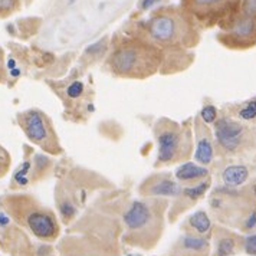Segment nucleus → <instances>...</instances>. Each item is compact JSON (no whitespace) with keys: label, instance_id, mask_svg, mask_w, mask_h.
Instances as JSON below:
<instances>
[{"label":"nucleus","instance_id":"nucleus-8","mask_svg":"<svg viewBox=\"0 0 256 256\" xmlns=\"http://www.w3.org/2000/svg\"><path fill=\"white\" fill-rule=\"evenodd\" d=\"M147 28L152 39L162 44H172L180 35V22L170 14L154 16Z\"/></svg>","mask_w":256,"mask_h":256},{"label":"nucleus","instance_id":"nucleus-6","mask_svg":"<svg viewBox=\"0 0 256 256\" xmlns=\"http://www.w3.org/2000/svg\"><path fill=\"white\" fill-rule=\"evenodd\" d=\"M157 142H158V162L160 163H170L177 160V154L182 148L183 136L180 130L176 126L163 127L157 132Z\"/></svg>","mask_w":256,"mask_h":256},{"label":"nucleus","instance_id":"nucleus-24","mask_svg":"<svg viewBox=\"0 0 256 256\" xmlns=\"http://www.w3.org/2000/svg\"><path fill=\"white\" fill-rule=\"evenodd\" d=\"M84 92V82L81 81H74L70 86L66 88V95L70 98H80Z\"/></svg>","mask_w":256,"mask_h":256},{"label":"nucleus","instance_id":"nucleus-15","mask_svg":"<svg viewBox=\"0 0 256 256\" xmlns=\"http://www.w3.org/2000/svg\"><path fill=\"white\" fill-rule=\"evenodd\" d=\"M238 242L230 234H222L216 240V256H232Z\"/></svg>","mask_w":256,"mask_h":256},{"label":"nucleus","instance_id":"nucleus-35","mask_svg":"<svg viewBox=\"0 0 256 256\" xmlns=\"http://www.w3.org/2000/svg\"><path fill=\"white\" fill-rule=\"evenodd\" d=\"M75 2H76V0H70V3H75Z\"/></svg>","mask_w":256,"mask_h":256},{"label":"nucleus","instance_id":"nucleus-7","mask_svg":"<svg viewBox=\"0 0 256 256\" xmlns=\"http://www.w3.org/2000/svg\"><path fill=\"white\" fill-rule=\"evenodd\" d=\"M226 38L233 46L238 48H248L256 44V16L242 14L238 18Z\"/></svg>","mask_w":256,"mask_h":256},{"label":"nucleus","instance_id":"nucleus-11","mask_svg":"<svg viewBox=\"0 0 256 256\" xmlns=\"http://www.w3.org/2000/svg\"><path fill=\"white\" fill-rule=\"evenodd\" d=\"M209 176V170L204 166L194 163H183L180 164L176 170V178L178 182L183 183H194V182H200L208 178Z\"/></svg>","mask_w":256,"mask_h":256},{"label":"nucleus","instance_id":"nucleus-23","mask_svg":"<svg viewBox=\"0 0 256 256\" xmlns=\"http://www.w3.org/2000/svg\"><path fill=\"white\" fill-rule=\"evenodd\" d=\"M9 166H10V157H9V152H6V150L0 146V177H3V176L8 173Z\"/></svg>","mask_w":256,"mask_h":256},{"label":"nucleus","instance_id":"nucleus-13","mask_svg":"<svg viewBox=\"0 0 256 256\" xmlns=\"http://www.w3.org/2000/svg\"><path fill=\"white\" fill-rule=\"evenodd\" d=\"M180 249L187 254H194V255L204 256L209 252V240L203 238L202 234H184L180 238Z\"/></svg>","mask_w":256,"mask_h":256},{"label":"nucleus","instance_id":"nucleus-32","mask_svg":"<svg viewBox=\"0 0 256 256\" xmlns=\"http://www.w3.org/2000/svg\"><path fill=\"white\" fill-rule=\"evenodd\" d=\"M2 60H3V54L0 52V81L3 78V64H2Z\"/></svg>","mask_w":256,"mask_h":256},{"label":"nucleus","instance_id":"nucleus-25","mask_svg":"<svg viewBox=\"0 0 256 256\" xmlns=\"http://www.w3.org/2000/svg\"><path fill=\"white\" fill-rule=\"evenodd\" d=\"M49 164H50V162H49V158H48L46 156H42V154L35 156V167L39 173H44L49 167Z\"/></svg>","mask_w":256,"mask_h":256},{"label":"nucleus","instance_id":"nucleus-30","mask_svg":"<svg viewBox=\"0 0 256 256\" xmlns=\"http://www.w3.org/2000/svg\"><path fill=\"white\" fill-rule=\"evenodd\" d=\"M160 0H141L140 2V8L142 10H148L152 9V6H156Z\"/></svg>","mask_w":256,"mask_h":256},{"label":"nucleus","instance_id":"nucleus-26","mask_svg":"<svg viewBox=\"0 0 256 256\" xmlns=\"http://www.w3.org/2000/svg\"><path fill=\"white\" fill-rule=\"evenodd\" d=\"M242 12L246 16H256V0H244Z\"/></svg>","mask_w":256,"mask_h":256},{"label":"nucleus","instance_id":"nucleus-5","mask_svg":"<svg viewBox=\"0 0 256 256\" xmlns=\"http://www.w3.org/2000/svg\"><path fill=\"white\" fill-rule=\"evenodd\" d=\"M154 212L150 203L134 200L124 213V223L131 233L146 232L154 223Z\"/></svg>","mask_w":256,"mask_h":256},{"label":"nucleus","instance_id":"nucleus-16","mask_svg":"<svg viewBox=\"0 0 256 256\" xmlns=\"http://www.w3.org/2000/svg\"><path fill=\"white\" fill-rule=\"evenodd\" d=\"M210 187V178H204V180H202V182H198V184H194V186L192 187H186L184 190H183V194L186 196L187 198H190V200H198V198H202L206 192H208V188Z\"/></svg>","mask_w":256,"mask_h":256},{"label":"nucleus","instance_id":"nucleus-18","mask_svg":"<svg viewBox=\"0 0 256 256\" xmlns=\"http://www.w3.org/2000/svg\"><path fill=\"white\" fill-rule=\"evenodd\" d=\"M228 0H192V4L198 9V10H214L222 8Z\"/></svg>","mask_w":256,"mask_h":256},{"label":"nucleus","instance_id":"nucleus-12","mask_svg":"<svg viewBox=\"0 0 256 256\" xmlns=\"http://www.w3.org/2000/svg\"><path fill=\"white\" fill-rule=\"evenodd\" d=\"M249 178V170L244 164H232L228 166L223 172H222V180L226 187H236L242 186L246 183V180Z\"/></svg>","mask_w":256,"mask_h":256},{"label":"nucleus","instance_id":"nucleus-34","mask_svg":"<svg viewBox=\"0 0 256 256\" xmlns=\"http://www.w3.org/2000/svg\"><path fill=\"white\" fill-rule=\"evenodd\" d=\"M10 75H12V76H19V75H20V70L14 68V70H10Z\"/></svg>","mask_w":256,"mask_h":256},{"label":"nucleus","instance_id":"nucleus-27","mask_svg":"<svg viewBox=\"0 0 256 256\" xmlns=\"http://www.w3.org/2000/svg\"><path fill=\"white\" fill-rule=\"evenodd\" d=\"M16 0H0V13H9L14 9Z\"/></svg>","mask_w":256,"mask_h":256},{"label":"nucleus","instance_id":"nucleus-2","mask_svg":"<svg viewBox=\"0 0 256 256\" xmlns=\"http://www.w3.org/2000/svg\"><path fill=\"white\" fill-rule=\"evenodd\" d=\"M19 122L24 128L26 137L32 142H35L36 146H39L42 150L52 154H56L60 150L52 124L42 111H24L19 116Z\"/></svg>","mask_w":256,"mask_h":256},{"label":"nucleus","instance_id":"nucleus-14","mask_svg":"<svg viewBox=\"0 0 256 256\" xmlns=\"http://www.w3.org/2000/svg\"><path fill=\"white\" fill-rule=\"evenodd\" d=\"M188 224L192 226V229L198 234H206L212 229V220L208 216V213L204 210H198L194 212L190 218H188Z\"/></svg>","mask_w":256,"mask_h":256},{"label":"nucleus","instance_id":"nucleus-19","mask_svg":"<svg viewBox=\"0 0 256 256\" xmlns=\"http://www.w3.org/2000/svg\"><path fill=\"white\" fill-rule=\"evenodd\" d=\"M238 116L244 121H250L256 118V100H250L238 111Z\"/></svg>","mask_w":256,"mask_h":256},{"label":"nucleus","instance_id":"nucleus-9","mask_svg":"<svg viewBox=\"0 0 256 256\" xmlns=\"http://www.w3.org/2000/svg\"><path fill=\"white\" fill-rule=\"evenodd\" d=\"M144 196H160V198H174L182 193L180 186L168 177H152L141 186Z\"/></svg>","mask_w":256,"mask_h":256},{"label":"nucleus","instance_id":"nucleus-3","mask_svg":"<svg viewBox=\"0 0 256 256\" xmlns=\"http://www.w3.org/2000/svg\"><path fill=\"white\" fill-rule=\"evenodd\" d=\"M24 206V219L30 232L40 239H54L59 232L58 222L52 212L35 206L29 198H19Z\"/></svg>","mask_w":256,"mask_h":256},{"label":"nucleus","instance_id":"nucleus-28","mask_svg":"<svg viewBox=\"0 0 256 256\" xmlns=\"http://www.w3.org/2000/svg\"><path fill=\"white\" fill-rule=\"evenodd\" d=\"M105 39H101V40H98L96 44H94L91 46L86 48V54H98V52H101L102 49H105Z\"/></svg>","mask_w":256,"mask_h":256},{"label":"nucleus","instance_id":"nucleus-1","mask_svg":"<svg viewBox=\"0 0 256 256\" xmlns=\"http://www.w3.org/2000/svg\"><path fill=\"white\" fill-rule=\"evenodd\" d=\"M152 49L137 44H127L118 48L111 56V68L116 74L124 76L152 74L158 65V59Z\"/></svg>","mask_w":256,"mask_h":256},{"label":"nucleus","instance_id":"nucleus-33","mask_svg":"<svg viewBox=\"0 0 256 256\" xmlns=\"http://www.w3.org/2000/svg\"><path fill=\"white\" fill-rule=\"evenodd\" d=\"M14 65H16V62H14V59H9V62H8V68L12 70H14Z\"/></svg>","mask_w":256,"mask_h":256},{"label":"nucleus","instance_id":"nucleus-31","mask_svg":"<svg viewBox=\"0 0 256 256\" xmlns=\"http://www.w3.org/2000/svg\"><path fill=\"white\" fill-rule=\"evenodd\" d=\"M9 218L3 213V212H0V228H4V226H8L9 224Z\"/></svg>","mask_w":256,"mask_h":256},{"label":"nucleus","instance_id":"nucleus-4","mask_svg":"<svg viewBox=\"0 0 256 256\" xmlns=\"http://www.w3.org/2000/svg\"><path fill=\"white\" fill-rule=\"evenodd\" d=\"M244 126L230 118H220L214 122V138L224 152H232L239 148L244 140Z\"/></svg>","mask_w":256,"mask_h":256},{"label":"nucleus","instance_id":"nucleus-17","mask_svg":"<svg viewBox=\"0 0 256 256\" xmlns=\"http://www.w3.org/2000/svg\"><path fill=\"white\" fill-rule=\"evenodd\" d=\"M30 168L32 163L30 162H24L13 174V183L18 187H24L29 183V174H30Z\"/></svg>","mask_w":256,"mask_h":256},{"label":"nucleus","instance_id":"nucleus-29","mask_svg":"<svg viewBox=\"0 0 256 256\" xmlns=\"http://www.w3.org/2000/svg\"><path fill=\"white\" fill-rule=\"evenodd\" d=\"M256 226V210H254L244 222V229H254Z\"/></svg>","mask_w":256,"mask_h":256},{"label":"nucleus","instance_id":"nucleus-21","mask_svg":"<svg viewBox=\"0 0 256 256\" xmlns=\"http://www.w3.org/2000/svg\"><path fill=\"white\" fill-rule=\"evenodd\" d=\"M58 208L60 214H62V218L66 219V220L72 219L75 216V213H76V208H75V204L70 202V198H64L60 203H58Z\"/></svg>","mask_w":256,"mask_h":256},{"label":"nucleus","instance_id":"nucleus-10","mask_svg":"<svg viewBox=\"0 0 256 256\" xmlns=\"http://www.w3.org/2000/svg\"><path fill=\"white\" fill-rule=\"evenodd\" d=\"M198 147L194 152V160L198 162L200 166H209L213 160L214 156V150H213V144L210 140V136L204 131L206 128L202 127V124H198Z\"/></svg>","mask_w":256,"mask_h":256},{"label":"nucleus","instance_id":"nucleus-22","mask_svg":"<svg viewBox=\"0 0 256 256\" xmlns=\"http://www.w3.org/2000/svg\"><path fill=\"white\" fill-rule=\"evenodd\" d=\"M244 250L246 255L256 256V233L246 234L244 238Z\"/></svg>","mask_w":256,"mask_h":256},{"label":"nucleus","instance_id":"nucleus-20","mask_svg":"<svg viewBox=\"0 0 256 256\" xmlns=\"http://www.w3.org/2000/svg\"><path fill=\"white\" fill-rule=\"evenodd\" d=\"M200 120L204 124H214L218 121V110L214 105H204L200 111Z\"/></svg>","mask_w":256,"mask_h":256}]
</instances>
